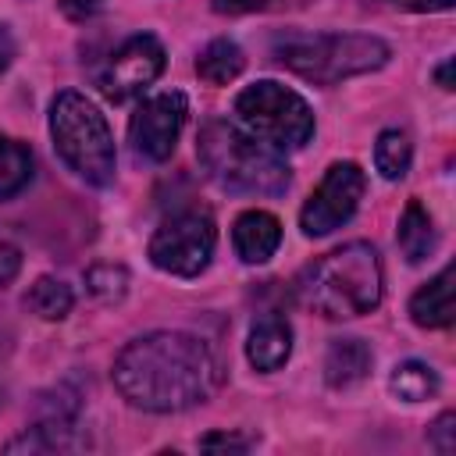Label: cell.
<instances>
[{
    "label": "cell",
    "instance_id": "obj_12",
    "mask_svg": "<svg viewBox=\"0 0 456 456\" xmlns=\"http://www.w3.org/2000/svg\"><path fill=\"white\" fill-rule=\"evenodd\" d=\"M292 353V328L285 317L278 314H264L253 321L249 328V342H246V356L256 370H278Z\"/></svg>",
    "mask_w": 456,
    "mask_h": 456
},
{
    "label": "cell",
    "instance_id": "obj_4",
    "mask_svg": "<svg viewBox=\"0 0 456 456\" xmlns=\"http://www.w3.org/2000/svg\"><path fill=\"white\" fill-rule=\"evenodd\" d=\"M271 53L278 64L292 68L296 75L321 82V86H335L349 75H363V71H378L388 61V43H381L378 36H356V32H285L274 36Z\"/></svg>",
    "mask_w": 456,
    "mask_h": 456
},
{
    "label": "cell",
    "instance_id": "obj_21",
    "mask_svg": "<svg viewBox=\"0 0 456 456\" xmlns=\"http://www.w3.org/2000/svg\"><path fill=\"white\" fill-rule=\"evenodd\" d=\"M86 285H89V292H93L96 299L114 303V299L125 296V289H128V274H125V267L100 264V267H93V271L86 274Z\"/></svg>",
    "mask_w": 456,
    "mask_h": 456
},
{
    "label": "cell",
    "instance_id": "obj_19",
    "mask_svg": "<svg viewBox=\"0 0 456 456\" xmlns=\"http://www.w3.org/2000/svg\"><path fill=\"white\" fill-rule=\"evenodd\" d=\"M410 160H413V146H410V135L399 132V128H388L378 135L374 142V167L381 171V178L395 182L410 171Z\"/></svg>",
    "mask_w": 456,
    "mask_h": 456
},
{
    "label": "cell",
    "instance_id": "obj_11",
    "mask_svg": "<svg viewBox=\"0 0 456 456\" xmlns=\"http://www.w3.org/2000/svg\"><path fill=\"white\" fill-rule=\"evenodd\" d=\"M232 242H235V253L246 264H264L281 246V221L267 210H246V214L235 217Z\"/></svg>",
    "mask_w": 456,
    "mask_h": 456
},
{
    "label": "cell",
    "instance_id": "obj_1",
    "mask_svg": "<svg viewBox=\"0 0 456 456\" xmlns=\"http://www.w3.org/2000/svg\"><path fill=\"white\" fill-rule=\"evenodd\" d=\"M221 381L217 356L185 331H153L128 342L114 360L118 392L150 413H178L203 399Z\"/></svg>",
    "mask_w": 456,
    "mask_h": 456
},
{
    "label": "cell",
    "instance_id": "obj_7",
    "mask_svg": "<svg viewBox=\"0 0 456 456\" xmlns=\"http://www.w3.org/2000/svg\"><path fill=\"white\" fill-rule=\"evenodd\" d=\"M214 242H217V228L207 210H178L153 232L150 260L167 274L192 278L210 264Z\"/></svg>",
    "mask_w": 456,
    "mask_h": 456
},
{
    "label": "cell",
    "instance_id": "obj_8",
    "mask_svg": "<svg viewBox=\"0 0 456 456\" xmlns=\"http://www.w3.org/2000/svg\"><path fill=\"white\" fill-rule=\"evenodd\" d=\"M363 189H367V178H363L360 164H353V160L331 164L324 171L321 185L310 192V200L299 210L303 232L310 239H321V235H331L335 228H342L356 214V207L363 200Z\"/></svg>",
    "mask_w": 456,
    "mask_h": 456
},
{
    "label": "cell",
    "instance_id": "obj_23",
    "mask_svg": "<svg viewBox=\"0 0 456 456\" xmlns=\"http://www.w3.org/2000/svg\"><path fill=\"white\" fill-rule=\"evenodd\" d=\"M21 271V249L11 246V242H0V289L11 285Z\"/></svg>",
    "mask_w": 456,
    "mask_h": 456
},
{
    "label": "cell",
    "instance_id": "obj_24",
    "mask_svg": "<svg viewBox=\"0 0 456 456\" xmlns=\"http://www.w3.org/2000/svg\"><path fill=\"white\" fill-rule=\"evenodd\" d=\"M264 4L267 0H214V11L217 14H246V11H256Z\"/></svg>",
    "mask_w": 456,
    "mask_h": 456
},
{
    "label": "cell",
    "instance_id": "obj_22",
    "mask_svg": "<svg viewBox=\"0 0 456 456\" xmlns=\"http://www.w3.org/2000/svg\"><path fill=\"white\" fill-rule=\"evenodd\" d=\"M452 431H456V417H452V413H442V417H438V420L428 428V442H431L438 452H445V456H449V452L456 449Z\"/></svg>",
    "mask_w": 456,
    "mask_h": 456
},
{
    "label": "cell",
    "instance_id": "obj_28",
    "mask_svg": "<svg viewBox=\"0 0 456 456\" xmlns=\"http://www.w3.org/2000/svg\"><path fill=\"white\" fill-rule=\"evenodd\" d=\"M438 86H442V89H452V57L438 68Z\"/></svg>",
    "mask_w": 456,
    "mask_h": 456
},
{
    "label": "cell",
    "instance_id": "obj_26",
    "mask_svg": "<svg viewBox=\"0 0 456 456\" xmlns=\"http://www.w3.org/2000/svg\"><path fill=\"white\" fill-rule=\"evenodd\" d=\"M96 7H100V0H61V11H64L68 18H75V21L89 18Z\"/></svg>",
    "mask_w": 456,
    "mask_h": 456
},
{
    "label": "cell",
    "instance_id": "obj_20",
    "mask_svg": "<svg viewBox=\"0 0 456 456\" xmlns=\"http://www.w3.org/2000/svg\"><path fill=\"white\" fill-rule=\"evenodd\" d=\"M25 303H28V310L39 314L43 321H61V317L71 310V289H68L61 278L43 274V278H36V285L28 289Z\"/></svg>",
    "mask_w": 456,
    "mask_h": 456
},
{
    "label": "cell",
    "instance_id": "obj_16",
    "mask_svg": "<svg viewBox=\"0 0 456 456\" xmlns=\"http://www.w3.org/2000/svg\"><path fill=\"white\" fill-rule=\"evenodd\" d=\"M242 68H246V57H242L239 43H232V39H214L196 57V75L210 86H228Z\"/></svg>",
    "mask_w": 456,
    "mask_h": 456
},
{
    "label": "cell",
    "instance_id": "obj_10",
    "mask_svg": "<svg viewBox=\"0 0 456 456\" xmlns=\"http://www.w3.org/2000/svg\"><path fill=\"white\" fill-rule=\"evenodd\" d=\"M160 71H164V46H160L153 36L139 32V36L125 39V43L110 53L107 71L100 75V89H103L107 100L121 103V100L142 93L150 82H157Z\"/></svg>",
    "mask_w": 456,
    "mask_h": 456
},
{
    "label": "cell",
    "instance_id": "obj_9",
    "mask_svg": "<svg viewBox=\"0 0 456 456\" xmlns=\"http://www.w3.org/2000/svg\"><path fill=\"white\" fill-rule=\"evenodd\" d=\"M185 114H189V100L185 93L178 89H167V93H157L150 100H142L128 121V139H132V150L153 164L167 160L175 153V142H178V132L185 125Z\"/></svg>",
    "mask_w": 456,
    "mask_h": 456
},
{
    "label": "cell",
    "instance_id": "obj_25",
    "mask_svg": "<svg viewBox=\"0 0 456 456\" xmlns=\"http://www.w3.org/2000/svg\"><path fill=\"white\" fill-rule=\"evenodd\" d=\"M388 4H395V7H403V11H449L456 0H388Z\"/></svg>",
    "mask_w": 456,
    "mask_h": 456
},
{
    "label": "cell",
    "instance_id": "obj_6",
    "mask_svg": "<svg viewBox=\"0 0 456 456\" xmlns=\"http://www.w3.org/2000/svg\"><path fill=\"white\" fill-rule=\"evenodd\" d=\"M235 118L249 135H256L271 150H299L314 135L310 103L296 89L271 78L253 82L235 96Z\"/></svg>",
    "mask_w": 456,
    "mask_h": 456
},
{
    "label": "cell",
    "instance_id": "obj_17",
    "mask_svg": "<svg viewBox=\"0 0 456 456\" xmlns=\"http://www.w3.org/2000/svg\"><path fill=\"white\" fill-rule=\"evenodd\" d=\"M32 178V150L18 139L0 135V200L21 192Z\"/></svg>",
    "mask_w": 456,
    "mask_h": 456
},
{
    "label": "cell",
    "instance_id": "obj_2",
    "mask_svg": "<svg viewBox=\"0 0 456 456\" xmlns=\"http://www.w3.org/2000/svg\"><path fill=\"white\" fill-rule=\"evenodd\" d=\"M299 299L328 321L370 314L381 303V260L374 246L349 242L324 253L299 278Z\"/></svg>",
    "mask_w": 456,
    "mask_h": 456
},
{
    "label": "cell",
    "instance_id": "obj_14",
    "mask_svg": "<svg viewBox=\"0 0 456 456\" xmlns=\"http://www.w3.org/2000/svg\"><path fill=\"white\" fill-rule=\"evenodd\" d=\"M370 360L374 356H370L367 342H360V338H335L328 346V356H324V378H328L331 388H349V385L367 378Z\"/></svg>",
    "mask_w": 456,
    "mask_h": 456
},
{
    "label": "cell",
    "instance_id": "obj_5",
    "mask_svg": "<svg viewBox=\"0 0 456 456\" xmlns=\"http://www.w3.org/2000/svg\"><path fill=\"white\" fill-rule=\"evenodd\" d=\"M50 135H53V150L57 157L89 185H110L114 182V135L107 118L100 114V107L75 93L64 89L57 93L53 107H50Z\"/></svg>",
    "mask_w": 456,
    "mask_h": 456
},
{
    "label": "cell",
    "instance_id": "obj_3",
    "mask_svg": "<svg viewBox=\"0 0 456 456\" xmlns=\"http://www.w3.org/2000/svg\"><path fill=\"white\" fill-rule=\"evenodd\" d=\"M196 153L207 175L232 192L278 196L289 189V167L281 164L278 150H271L235 121H207L200 128Z\"/></svg>",
    "mask_w": 456,
    "mask_h": 456
},
{
    "label": "cell",
    "instance_id": "obj_18",
    "mask_svg": "<svg viewBox=\"0 0 456 456\" xmlns=\"http://www.w3.org/2000/svg\"><path fill=\"white\" fill-rule=\"evenodd\" d=\"M388 388H392L403 403H424V399H431V395L438 392V374H435L428 363H420V360H406V363H399V367L392 370Z\"/></svg>",
    "mask_w": 456,
    "mask_h": 456
},
{
    "label": "cell",
    "instance_id": "obj_15",
    "mask_svg": "<svg viewBox=\"0 0 456 456\" xmlns=\"http://www.w3.org/2000/svg\"><path fill=\"white\" fill-rule=\"evenodd\" d=\"M395 239H399V249H403V256H406L410 264H420V260L435 249V228H431V217H428V210H424L417 200L406 203V210H403V217H399V232H395Z\"/></svg>",
    "mask_w": 456,
    "mask_h": 456
},
{
    "label": "cell",
    "instance_id": "obj_13",
    "mask_svg": "<svg viewBox=\"0 0 456 456\" xmlns=\"http://www.w3.org/2000/svg\"><path fill=\"white\" fill-rule=\"evenodd\" d=\"M410 317L420 328H449L452 324V267H442L428 285H420L410 299Z\"/></svg>",
    "mask_w": 456,
    "mask_h": 456
},
{
    "label": "cell",
    "instance_id": "obj_27",
    "mask_svg": "<svg viewBox=\"0 0 456 456\" xmlns=\"http://www.w3.org/2000/svg\"><path fill=\"white\" fill-rule=\"evenodd\" d=\"M200 445L203 449H246V438H235V435H207Z\"/></svg>",
    "mask_w": 456,
    "mask_h": 456
}]
</instances>
